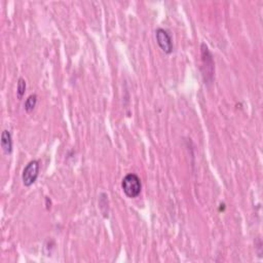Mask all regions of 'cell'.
Wrapping results in <instances>:
<instances>
[{"mask_svg": "<svg viewBox=\"0 0 263 263\" xmlns=\"http://www.w3.org/2000/svg\"><path fill=\"white\" fill-rule=\"evenodd\" d=\"M1 147L5 155H10L13 151V139L7 130H4L1 134Z\"/></svg>", "mask_w": 263, "mask_h": 263, "instance_id": "5b68a950", "label": "cell"}, {"mask_svg": "<svg viewBox=\"0 0 263 263\" xmlns=\"http://www.w3.org/2000/svg\"><path fill=\"white\" fill-rule=\"evenodd\" d=\"M122 187L127 196L131 197V199H134V197H137L141 192V180L136 174H129L123 179Z\"/></svg>", "mask_w": 263, "mask_h": 263, "instance_id": "6da1fadb", "label": "cell"}, {"mask_svg": "<svg viewBox=\"0 0 263 263\" xmlns=\"http://www.w3.org/2000/svg\"><path fill=\"white\" fill-rule=\"evenodd\" d=\"M39 175V162L38 160H31L25 167L23 174H22V180L27 187L34 183Z\"/></svg>", "mask_w": 263, "mask_h": 263, "instance_id": "7a4b0ae2", "label": "cell"}, {"mask_svg": "<svg viewBox=\"0 0 263 263\" xmlns=\"http://www.w3.org/2000/svg\"><path fill=\"white\" fill-rule=\"evenodd\" d=\"M36 103H37V95L33 94V95H30L27 99H26V102H25V110L27 112H31L33 111V109L35 108L36 106Z\"/></svg>", "mask_w": 263, "mask_h": 263, "instance_id": "8992f818", "label": "cell"}, {"mask_svg": "<svg viewBox=\"0 0 263 263\" xmlns=\"http://www.w3.org/2000/svg\"><path fill=\"white\" fill-rule=\"evenodd\" d=\"M156 37L158 45L161 51L166 53H171L173 52V40L170 33L162 28H158L156 31Z\"/></svg>", "mask_w": 263, "mask_h": 263, "instance_id": "3957f363", "label": "cell"}, {"mask_svg": "<svg viewBox=\"0 0 263 263\" xmlns=\"http://www.w3.org/2000/svg\"><path fill=\"white\" fill-rule=\"evenodd\" d=\"M202 61L204 68V75H206V79L208 76L210 79H212L213 76V70H214V63H213V58H212V53H210L209 49L206 46V43H202Z\"/></svg>", "mask_w": 263, "mask_h": 263, "instance_id": "277c9868", "label": "cell"}, {"mask_svg": "<svg viewBox=\"0 0 263 263\" xmlns=\"http://www.w3.org/2000/svg\"><path fill=\"white\" fill-rule=\"evenodd\" d=\"M25 91H26V81L24 79H19L18 80V97L19 99H22L25 94Z\"/></svg>", "mask_w": 263, "mask_h": 263, "instance_id": "52a82bcc", "label": "cell"}]
</instances>
